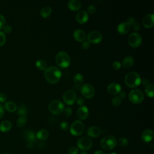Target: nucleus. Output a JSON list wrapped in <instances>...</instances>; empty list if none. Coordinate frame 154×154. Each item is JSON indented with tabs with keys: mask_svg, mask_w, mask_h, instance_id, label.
Returning a JSON list of instances; mask_svg holds the SVG:
<instances>
[{
	"mask_svg": "<svg viewBox=\"0 0 154 154\" xmlns=\"http://www.w3.org/2000/svg\"><path fill=\"white\" fill-rule=\"evenodd\" d=\"M44 76L49 83L56 84L61 78V72L56 66H49L45 70Z\"/></svg>",
	"mask_w": 154,
	"mask_h": 154,
	"instance_id": "f257e3e1",
	"label": "nucleus"
},
{
	"mask_svg": "<svg viewBox=\"0 0 154 154\" xmlns=\"http://www.w3.org/2000/svg\"><path fill=\"white\" fill-rule=\"evenodd\" d=\"M125 82L128 87L135 88L141 84V78L137 72H130L125 77Z\"/></svg>",
	"mask_w": 154,
	"mask_h": 154,
	"instance_id": "f03ea898",
	"label": "nucleus"
},
{
	"mask_svg": "<svg viewBox=\"0 0 154 154\" xmlns=\"http://www.w3.org/2000/svg\"><path fill=\"white\" fill-rule=\"evenodd\" d=\"M56 64L61 68H66L69 66L71 60L69 54L64 51H60L55 56Z\"/></svg>",
	"mask_w": 154,
	"mask_h": 154,
	"instance_id": "7ed1b4c3",
	"label": "nucleus"
},
{
	"mask_svg": "<svg viewBox=\"0 0 154 154\" xmlns=\"http://www.w3.org/2000/svg\"><path fill=\"white\" fill-rule=\"evenodd\" d=\"M100 145L102 149L106 150H112L117 145V140L112 135H108L100 140Z\"/></svg>",
	"mask_w": 154,
	"mask_h": 154,
	"instance_id": "20e7f679",
	"label": "nucleus"
},
{
	"mask_svg": "<svg viewBox=\"0 0 154 154\" xmlns=\"http://www.w3.org/2000/svg\"><path fill=\"white\" fill-rule=\"evenodd\" d=\"M48 108L51 113L55 115H60L63 113L64 105L60 100L54 99L50 102Z\"/></svg>",
	"mask_w": 154,
	"mask_h": 154,
	"instance_id": "39448f33",
	"label": "nucleus"
},
{
	"mask_svg": "<svg viewBox=\"0 0 154 154\" xmlns=\"http://www.w3.org/2000/svg\"><path fill=\"white\" fill-rule=\"evenodd\" d=\"M84 129V124L80 120H75L70 125V132L74 136H80L83 134Z\"/></svg>",
	"mask_w": 154,
	"mask_h": 154,
	"instance_id": "423d86ee",
	"label": "nucleus"
},
{
	"mask_svg": "<svg viewBox=\"0 0 154 154\" xmlns=\"http://www.w3.org/2000/svg\"><path fill=\"white\" fill-rule=\"evenodd\" d=\"M128 97L132 103L138 104L143 101L144 96L143 92L141 90L134 89L129 93Z\"/></svg>",
	"mask_w": 154,
	"mask_h": 154,
	"instance_id": "0eeeda50",
	"label": "nucleus"
},
{
	"mask_svg": "<svg viewBox=\"0 0 154 154\" xmlns=\"http://www.w3.org/2000/svg\"><path fill=\"white\" fill-rule=\"evenodd\" d=\"M79 90L82 95L87 99H90L93 97L95 93L93 86L90 84H82Z\"/></svg>",
	"mask_w": 154,
	"mask_h": 154,
	"instance_id": "6e6552de",
	"label": "nucleus"
},
{
	"mask_svg": "<svg viewBox=\"0 0 154 154\" xmlns=\"http://www.w3.org/2000/svg\"><path fill=\"white\" fill-rule=\"evenodd\" d=\"M76 99V94L73 90H67L63 94L64 102L69 105H73Z\"/></svg>",
	"mask_w": 154,
	"mask_h": 154,
	"instance_id": "1a4fd4ad",
	"label": "nucleus"
},
{
	"mask_svg": "<svg viewBox=\"0 0 154 154\" xmlns=\"http://www.w3.org/2000/svg\"><path fill=\"white\" fill-rule=\"evenodd\" d=\"M78 148L82 150H87L90 149L93 146L91 140L86 137H82L78 139L77 141Z\"/></svg>",
	"mask_w": 154,
	"mask_h": 154,
	"instance_id": "9d476101",
	"label": "nucleus"
},
{
	"mask_svg": "<svg viewBox=\"0 0 154 154\" xmlns=\"http://www.w3.org/2000/svg\"><path fill=\"white\" fill-rule=\"evenodd\" d=\"M128 42L131 46L133 48H137L141 45L142 42V38L140 34L137 32H132L128 36Z\"/></svg>",
	"mask_w": 154,
	"mask_h": 154,
	"instance_id": "9b49d317",
	"label": "nucleus"
},
{
	"mask_svg": "<svg viewBox=\"0 0 154 154\" xmlns=\"http://www.w3.org/2000/svg\"><path fill=\"white\" fill-rule=\"evenodd\" d=\"M102 40V35L101 33L97 31H90L87 35V41L90 43L97 44Z\"/></svg>",
	"mask_w": 154,
	"mask_h": 154,
	"instance_id": "f8f14e48",
	"label": "nucleus"
},
{
	"mask_svg": "<svg viewBox=\"0 0 154 154\" xmlns=\"http://www.w3.org/2000/svg\"><path fill=\"white\" fill-rule=\"evenodd\" d=\"M143 25L146 28H150L154 25V14L149 13L146 14L143 19Z\"/></svg>",
	"mask_w": 154,
	"mask_h": 154,
	"instance_id": "ddd939ff",
	"label": "nucleus"
},
{
	"mask_svg": "<svg viewBox=\"0 0 154 154\" xmlns=\"http://www.w3.org/2000/svg\"><path fill=\"white\" fill-rule=\"evenodd\" d=\"M122 90L121 85L117 82H112L109 84L107 87V91L111 95H116L120 93Z\"/></svg>",
	"mask_w": 154,
	"mask_h": 154,
	"instance_id": "4468645a",
	"label": "nucleus"
},
{
	"mask_svg": "<svg viewBox=\"0 0 154 154\" xmlns=\"http://www.w3.org/2000/svg\"><path fill=\"white\" fill-rule=\"evenodd\" d=\"M76 114H77V117L79 118V119H80L81 120L86 119L88 117V114H89V111H88V108L84 105L80 106L78 108V109H77Z\"/></svg>",
	"mask_w": 154,
	"mask_h": 154,
	"instance_id": "2eb2a0df",
	"label": "nucleus"
},
{
	"mask_svg": "<svg viewBox=\"0 0 154 154\" xmlns=\"http://www.w3.org/2000/svg\"><path fill=\"white\" fill-rule=\"evenodd\" d=\"M88 19V14L85 10H80L77 13L76 15V21L81 24L85 23V22H87Z\"/></svg>",
	"mask_w": 154,
	"mask_h": 154,
	"instance_id": "dca6fc26",
	"label": "nucleus"
},
{
	"mask_svg": "<svg viewBox=\"0 0 154 154\" xmlns=\"http://www.w3.org/2000/svg\"><path fill=\"white\" fill-rule=\"evenodd\" d=\"M141 140L144 143H147L150 142L153 138V132L150 129H146L141 134Z\"/></svg>",
	"mask_w": 154,
	"mask_h": 154,
	"instance_id": "f3484780",
	"label": "nucleus"
},
{
	"mask_svg": "<svg viewBox=\"0 0 154 154\" xmlns=\"http://www.w3.org/2000/svg\"><path fill=\"white\" fill-rule=\"evenodd\" d=\"M83 81H84L83 76L79 73H76L73 77V82H74L73 89L75 90H79L81 86L82 85Z\"/></svg>",
	"mask_w": 154,
	"mask_h": 154,
	"instance_id": "a211bd4d",
	"label": "nucleus"
},
{
	"mask_svg": "<svg viewBox=\"0 0 154 154\" xmlns=\"http://www.w3.org/2000/svg\"><path fill=\"white\" fill-rule=\"evenodd\" d=\"M87 134L88 136L91 138H96L99 137L101 134V129L100 128L96 126H90L88 128L87 131Z\"/></svg>",
	"mask_w": 154,
	"mask_h": 154,
	"instance_id": "6ab92c4d",
	"label": "nucleus"
},
{
	"mask_svg": "<svg viewBox=\"0 0 154 154\" xmlns=\"http://www.w3.org/2000/svg\"><path fill=\"white\" fill-rule=\"evenodd\" d=\"M74 38L78 42H83L86 38L85 32L81 29H76L73 34Z\"/></svg>",
	"mask_w": 154,
	"mask_h": 154,
	"instance_id": "aec40b11",
	"label": "nucleus"
},
{
	"mask_svg": "<svg viewBox=\"0 0 154 154\" xmlns=\"http://www.w3.org/2000/svg\"><path fill=\"white\" fill-rule=\"evenodd\" d=\"M131 29V26L127 22H122L117 26V31L121 34H125L128 33Z\"/></svg>",
	"mask_w": 154,
	"mask_h": 154,
	"instance_id": "412c9836",
	"label": "nucleus"
},
{
	"mask_svg": "<svg viewBox=\"0 0 154 154\" xmlns=\"http://www.w3.org/2000/svg\"><path fill=\"white\" fill-rule=\"evenodd\" d=\"M81 2L79 0H70L67 2L68 8L72 11L79 10L81 7Z\"/></svg>",
	"mask_w": 154,
	"mask_h": 154,
	"instance_id": "4be33fe9",
	"label": "nucleus"
},
{
	"mask_svg": "<svg viewBox=\"0 0 154 154\" xmlns=\"http://www.w3.org/2000/svg\"><path fill=\"white\" fill-rule=\"evenodd\" d=\"M134 63V58L132 56H127L124 58L122 61V65L125 69H128L131 67Z\"/></svg>",
	"mask_w": 154,
	"mask_h": 154,
	"instance_id": "5701e85b",
	"label": "nucleus"
},
{
	"mask_svg": "<svg viewBox=\"0 0 154 154\" xmlns=\"http://www.w3.org/2000/svg\"><path fill=\"white\" fill-rule=\"evenodd\" d=\"M12 128V124L10 121L5 120L0 123V131L2 132H7L10 131Z\"/></svg>",
	"mask_w": 154,
	"mask_h": 154,
	"instance_id": "b1692460",
	"label": "nucleus"
},
{
	"mask_svg": "<svg viewBox=\"0 0 154 154\" xmlns=\"http://www.w3.org/2000/svg\"><path fill=\"white\" fill-rule=\"evenodd\" d=\"M24 137L28 141V143H33L36 140V136L34 132L31 130H26L23 133Z\"/></svg>",
	"mask_w": 154,
	"mask_h": 154,
	"instance_id": "393cba45",
	"label": "nucleus"
},
{
	"mask_svg": "<svg viewBox=\"0 0 154 154\" xmlns=\"http://www.w3.org/2000/svg\"><path fill=\"white\" fill-rule=\"evenodd\" d=\"M3 106L4 108V109L7 110L10 112H13L17 109V105L13 101H7L4 103V105Z\"/></svg>",
	"mask_w": 154,
	"mask_h": 154,
	"instance_id": "a878e982",
	"label": "nucleus"
},
{
	"mask_svg": "<svg viewBox=\"0 0 154 154\" xmlns=\"http://www.w3.org/2000/svg\"><path fill=\"white\" fill-rule=\"evenodd\" d=\"M35 136L40 140H45L49 137V132L45 129H42L37 132Z\"/></svg>",
	"mask_w": 154,
	"mask_h": 154,
	"instance_id": "bb28decb",
	"label": "nucleus"
},
{
	"mask_svg": "<svg viewBox=\"0 0 154 154\" xmlns=\"http://www.w3.org/2000/svg\"><path fill=\"white\" fill-rule=\"evenodd\" d=\"M127 23H129V25H130V26H131L133 29L135 31H138L140 29V23L134 18L132 17H128L127 19Z\"/></svg>",
	"mask_w": 154,
	"mask_h": 154,
	"instance_id": "cd10ccee",
	"label": "nucleus"
},
{
	"mask_svg": "<svg viewBox=\"0 0 154 154\" xmlns=\"http://www.w3.org/2000/svg\"><path fill=\"white\" fill-rule=\"evenodd\" d=\"M52 13V8L49 6H45L43 7L40 10V15L44 18L49 17Z\"/></svg>",
	"mask_w": 154,
	"mask_h": 154,
	"instance_id": "c85d7f7f",
	"label": "nucleus"
},
{
	"mask_svg": "<svg viewBox=\"0 0 154 154\" xmlns=\"http://www.w3.org/2000/svg\"><path fill=\"white\" fill-rule=\"evenodd\" d=\"M145 93L149 97H153L154 96V87L152 84H149L145 87Z\"/></svg>",
	"mask_w": 154,
	"mask_h": 154,
	"instance_id": "c756f323",
	"label": "nucleus"
},
{
	"mask_svg": "<svg viewBox=\"0 0 154 154\" xmlns=\"http://www.w3.org/2000/svg\"><path fill=\"white\" fill-rule=\"evenodd\" d=\"M35 66L40 70H45L47 68V64L44 60H39L36 61Z\"/></svg>",
	"mask_w": 154,
	"mask_h": 154,
	"instance_id": "7c9ffc66",
	"label": "nucleus"
},
{
	"mask_svg": "<svg viewBox=\"0 0 154 154\" xmlns=\"http://www.w3.org/2000/svg\"><path fill=\"white\" fill-rule=\"evenodd\" d=\"M27 122V118L26 116H20L16 122V124L19 127L24 126Z\"/></svg>",
	"mask_w": 154,
	"mask_h": 154,
	"instance_id": "2f4dec72",
	"label": "nucleus"
},
{
	"mask_svg": "<svg viewBox=\"0 0 154 154\" xmlns=\"http://www.w3.org/2000/svg\"><path fill=\"white\" fill-rule=\"evenodd\" d=\"M27 112H28L27 108L23 105H22L19 106V107L18 108L17 111V114L20 116H25L27 114Z\"/></svg>",
	"mask_w": 154,
	"mask_h": 154,
	"instance_id": "473e14b6",
	"label": "nucleus"
},
{
	"mask_svg": "<svg viewBox=\"0 0 154 154\" xmlns=\"http://www.w3.org/2000/svg\"><path fill=\"white\" fill-rule=\"evenodd\" d=\"M122 103V98L120 97L119 96H114L112 99V103L115 106H119Z\"/></svg>",
	"mask_w": 154,
	"mask_h": 154,
	"instance_id": "72a5a7b5",
	"label": "nucleus"
},
{
	"mask_svg": "<svg viewBox=\"0 0 154 154\" xmlns=\"http://www.w3.org/2000/svg\"><path fill=\"white\" fill-rule=\"evenodd\" d=\"M117 143H118L122 147H126L128 144V140L125 137H121L119 138L118 141H117Z\"/></svg>",
	"mask_w": 154,
	"mask_h": 154,
	"instance_id": "f704fd0d",
	"label": "nucleus"
},
{
	"mask_svg": "<svg viewBox=\"0 0 154 154\" xmlns=\"http://www.w3.org/2000/svg\"><path fill=\"white\" fill-rule=\"evenodd\" d=\"M64 115L65 117H70L71 115H72V109L70 107H66V108H64V109H63V111Z\"/></svg>",
	"mask_w": 154,
	"mask_h": 154,
	"instance_id": "c9c22d12",
	"label": "nucleus"
},
{
	"mask_svg": "<svg viewBox=\"0 0 154 154\" xmlns=\"http://www.w3.org/2000/svg\"><path fill=\"white\" fill-rule=\"evenodd\" d=\"M79 152V149L75 146H72L69 147L67 150L68 154H78Z\"/></svg>",
	"mask_w": 154,
	"mask_h": 154,
	"instance_id": "e433bc0d",
	"label": "nucleus"
},
{
	"mask_svg": "<svg viewBox=\"0 0 154 154\" xmlns=\"http://www.w3.org/2000/svg\"><path fill=\"white\" fill-rule=\"evenodd\" d=\"M5 42H6L5 34L3 32V31H0V46L4 45Z\"/></svg>",
	"mask_w": 154,
	"mask_h": 154,
	"instance_id": "4c0bfd02",
	"label": "nucleus"
},
{
	"mask_svg": "<svg viewBox=\"0 0 154 154\" xmlns=\"http://www.w3.org/2000/svg\"><path fill=\"white\" fill-rule=\"evenodd\" d=\"M60 128L63 131H67L69 129V123L66 121L61 122L60 124Z\"/></svg>",
	"mask_w": 154,
	"mask_h": 154,
	"instance_id": "58836bf2",
	"label": "nucleus"
},
{
	"mask_svg": "<svg viewBox=\"0 0 154 154\" xmlns=\"http://www.w3.org/2000/svg\"><path fill=\"white\" fill-rule=\"evenodd\" d=\"M2 29H3V32L5 34H9L12 31V27L9 25H5Z\"/></svg>",
	"mask_w": 154,
	"mask_h": 154,
	"instance_id": "ea45409f",
	"label": "nucleus"
},
{
	"mask_svg": "<svg viewBox=\"0 0 154 154\" xmlns=\"http://www.w3.org/2000/svg\"><path fill=\"white\" fill-rule=\"evenodd\" d=\"M5 25V19L4 16L0 13V29H2Z\"/></svg>",
	"mask_w": 154,
	"mask_h": 154,
	"instance_id": "a19ab883",
	"label": "nucleus"
},
{
	"mask_svg": "<svg viewBox=\"0 0 154 154\" xmlns=\"http://www.w3.org/2000/svg\"><path fill=\"white\" fill-rule=\"evenodd\" d=\"M121 66H122V64H121L120 62L119 61H114V62L112 63V66L113 69H115V70H118V69H119L121 67Z\"/></svg>",
	"mask_w": 154,
	"mask_h": 154,
	"instance_id": "79ce46f5",
	"label": "nucleus"
},
{
	"mask_svg": "<svg viewBox=\"0 0 154 154\" xmlns=\"http://www.w3.org/2000/svg\"><path fill=\"white\" fill-rule=\"evenodd\" d=\"M96 8L95 6L93 5H90L88 6L87 12L90 14H93L96 12Z\"/></svg>",
	"mask_w": 154,
	"mask_h": 154,
	"instance_id": "37998d69",
	"label": "nucleus"
},
{
	"mask_svg": "<svg viewBox=\"0 0 154 154\" xmlns=\"http://www.w3.org/2000/svg\"><path fill=\"white\" fill-rule=\"evenodd\" d=\"M90 46V43L87 40H84L82 42L81 47L83 49H88Z\"/></svg>",
	"mask_w": 154,
	"mask_h": 154,
	"instance_id": "c03bdc74",
	"label": "nucleus"
},
{
	"mask_svg": "<svg viewBox=\"0 0 154 154\" xmlns=\"http://www.w3.org/2000/svg\"><path fill=\"white\" fill-rule=\"evenodd\" d=\"M76 103H78V105H79L80 106L83 105V104L85 102V100H84V97H81V96H79V97H77L76 99Z\"/></svg>",
	"mask_w": 154,
	"mask_h": 154,
	"instance_id": "a18cd8bd",
	"label": "nucleus"
},
{
	"mask_svg": "<svg viewBox=\"0 0 154 154\" xmlns=\"http://www.w3.org/2000/svg\"><path fill=\"white\" fill-rule=\"evenodd\" d=\"M6 99H7V96H6L5 94H4L3 93H0V102L4 103L5 102Z\"/></svg>",
	"mask_w": 154,
	"mask_h": 154,
	"instance_id": "49530a36",
	"label": "nucleus"
},
{
	"mask_svg": "<svg viewBox=\"0 0 154 154\" xmlns=\"http://www.w3.org/2000/svg\"><path fill=\"white\" fill-rule=\"evenodd\" d=\"M4 106L0 104V119L2 118L4 116Z\"/></svg>",
	"mask_w": 154,
	"mask_h": 154,
	"instance_id": "de8ad7c7",
	"label": "nucleus"
},
{
	"mask_svg": "<svg viewBox=\"0 0 154 154\" xmlns=\"http://www.w3.org/2000/svg\"><path fill=\"white\" fill-rule=\"evenodd\" d=\"M141 83H142V84H143V85H144L145 87L150 84V83H149V80H148L147 79H144L143 81H141Z\"/></svg>",
	"mask_w": 154,
	"mask_h": 154,
	"instance_id": "09e8293b",
	"label": "nucleus"
},
{
	"mask_svg": "<svg viewBox=\"0 0 154 154\" xmlns=\"http://www.w3.org/2000/svg\"><path fill=\"white\" fill-rule=\"evenodd\" d=\"M126 93L124 91H120V93H119V96L120 97H121L122 99V98H124L125 97H126Z\"/></svg>",
	"mask_w": 154,
	"mask_h": 154,
	"instance_id": "8fccbe9b",
	"label": "nucleus"
},
{
	"mask_svg": "<svg viewBox=\"0 0 154 154\" xmlns=\"http://www.w3.org/2000/svg\"><path fill=\"white\" fill-rule=\"evenodd\" d=\"M94 154H105V153L103 151H102L100 150H97L94 152Z\"/></svg>",
	"mask_w": 154,
	"mask_h": 154,
	"instance_id": "3c124183",
	"label": "nucleus"
},
{
	"mask_svg": "<svg viewBox=\"0 0 154 154\" xmlns=\"http://www.w3.org/2000/svg\"><path fill=\"white\" fill-rule=\"evenodd\" d=\"M28 147L29 148L32 147H33V144L31 143H28Z\"/></svg>",
	"mask_w": 154,
	"mask_h": 154,
	"instance_id": "603ef678",
	"label": "nucleus"
},
{
	"mask_svg": "<svg viewBox=\"0 0 154 154\" xmlns=\"http://www.w3.org/2000/svg\"><path fill=\"white\" fill-rule=\"evenodd\" d=\"M80 154H88V153H87L86 151H85V150H82V151L81 152Z\"/></svg>",
	"mask_w": 154,
	"mask_h": 154,
	"instance_id": "864d4df0",
	"label": "nucleus"
},
{
	"mask_svg": "<svg viewBox=\"0 0 154 154\" xmlns=\"http://www.w3.org/2000/svg\"><path fill=\"white\" fill-rule=\"evenodd\" d=\"M109 154H117V153H110Z\"/></svg>",
	"mask_w": 154,
	"mask_h": 154,
	"instance_id": "5fc2aeb1",
	"label": "nucleus"
},
{
	"mask_svg": "<svg viewBox=\"0 0 154 154\" xmlns=\"http://www.w3.org/2000/svg\"><path fill=\"white\" fill-rule=\"evenodd\" d=\"M4 154H10V153H4Z\"/></svg>",
	"mask_w": 154,
	"mask_h": 154,
	"instance_id": "6e6d98bb",
	"label": "nucleus"
}]
</instances>
